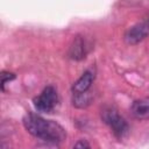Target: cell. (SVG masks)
Listing matches in <instances>:
<instances>
[{"label":"cell","instance_id":"1","mask_svg":"<svg viewBox=\"0 0 149 149\" xmlns=\"http://www.w3.org/2000/svg\"><path fill=\"white\" fill-rule=\"evenodd\" d=\"M26 130L33 136L50 143H61L65 140V129L52 120H47L41 115L29 113L23 118Z\"/></svg>","mask_w":149,"mask_h":149},{"label":"cell","instance_id":"2","mask_svg":"<svg viewBox=\"0 0 149 149\" xmlns=\"http://www.w3.org/2000/svg\"><path fill=\"white\" fill-rule=\"evenodd\" d=\"M102 121L111 128L114 136L119 140H122L129 133V126L123 116H121L118 111L112 106H106L101 109Z\"/></svg>","mask_w":149,"mask_h":149},{"label":"cell","instance_id":"3","mask_svg":"<svg viewBox=\"0 0 149 149\" xmlns=\"http://www.w3.org/2000/svg\"><path fill=\"white\" fill-rule=\"evenodd\" d=\"M33 104L37 112L47 113V114L54 113L59 104V97L57 90L51 85L44 87L43 91L33 99Z\"/></svg>","mask_w":149,"mask_h":149},{"label":"cell","instance_id":"4","mask_svg":"<svg viewBox=\"0 0 149 149\" xmlns=\"http://www.w3.org/2000/svg\"><path fill=\"white\" fill-rule=\"evenodd\" d=\"M149 35V19L130 27L125 34V41L128 44H137Z\"/></svg>","mask_w":149,"mask_h":149},{"label":"cell","instance_id":"5","mask_svg":"<svg viewBox=\"0 0 149 149\" xmlns=\"http://www.w3.org/2000/svg\"><path fill=\"white\" fill-rule=\"evenodd\" d=\"M88 52V44L86 40L83 36H76L70 45L69 49V56L71 59L74 61H81L86 57Z\"/></svg>","mask_w":149,"mask_h":149},{"label":"cell","instance_id":"6","mask_svg":"<svg viewBox=\"0 0 149 149\" xmlns=\"http://www.w3.org/2000/svg\"><path fill=\"white\" fill-rule=\"evenodd\" d=\"M95 78V73L92 69L86 70L72 85V94H79V93H85L88 92L90 87L92 86L93 81Z\"/></svg>","mask_w":149,"mask_h":149},{"label":"cell","instance_id":"7","mask_svg":"<svg viewBox=\"0 0 149 149\" xmlns=\"http://www.w3.org/2000/svg\"><path fill=\"white\" fill-rule=\"evenodd\" d=\"M130 112L133 116L137 120H148L149 119V97L135 100L130 107Z\"/></svg>","mask_w":149,"mask_h":149},{"label":"cell","instance_id":"8","mask_svg":"<svg viewBox=\"0 0 149 149\" xmlns=\"http://www.w3.org/2000/svg\"><path fill=\"white\" fill-rule=\"evenodd\" d=\"M92 99H93V97L90 92L73 94L72 95V105L77 108H85L91 104Z\"/></svg>","mask_w":149,"mask_h":149},{"label":"cell","instance_id":"9","mask_svg":"<svg viewBox=\"0 0 149 149\" xmlns=\"http://www.w3.org/2000/svg\"><path fill=\"white\" fill-rule=\"evenodd\" d=\"M0 76H1V88H2V91H5V85L7 84V81H10V80L15 79V74L12 73V72L2 71Z\"/></svg>","mask_w":149,"mask_h":149},{"label":"cell","instance_id":"10","mask_svg":"<svg viewBox=\"0 0 149 149\" xmlns=\"http://www.w3.org/2000/svg\"><path fill=\"white\" fill-rule=\"evenodd\" d=\"M72 149H91V146H90V143H88L87 140L80 139L79 141H77L74 143V146L72 147Z\"/></svg>","mask_w":149,"mask_h":149}]
</instances>
